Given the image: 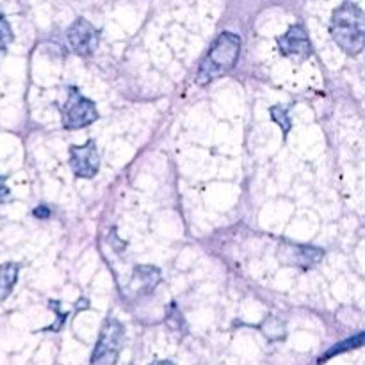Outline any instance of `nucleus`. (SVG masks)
<instances>
[{"label":"nucleus","mask_w":365,"mask_h":365,"mask_svg":"<svg viewBox=\"0 0 365 365\" xmlns=\"http://www.w3.org/2000/svg\"><path fill=\"white\" fill-rule=\"evenodd\" d=\"M11 41H13V31H11L6 18L0 14V53L7 48V45H9Z\"/></svg>","instance_id":"11"},{"label":"nucleus","mask_w":365,"mask_h":365,"mask_svg":"<svg viewBox=\"0 0 365 365\" xmlns=\"http://www.w3.org/2000/svg\"><path fill=\"white\" fill-rule=\"evenodd\" d=\"M18 278V266L13 262H7L0 266V299H6L13 291Z\"/></svg>","instance_id":"10"},{"label":"nucleus","mask_w":365,"mask_h":365,"mask_svg":"<svg viewBox=\"0 0 365 365\" xmlns=\"http://www.w3.org/2000/svg\"><path fill=\"white\" fill-rule=\"evenodd\" d=\"M278 48L287 57H307L312 52L310 38L307 29L302 24H296L285 32L282 38H278Z\"/></svg>","instance_id":"7"},{"label":"nucleus","mask_w":365,"mask_h":365,"mask_svg":"<svg viewBox=\"0 0 365 365\" xmlns=\"http://www.w3.org/2000/svg\"><path fill=\"white\" fill-rule=\"evenodd\" d=\"M125 330L116 319H107L100 331V339L96 342V348L93 351L91 364L93 365H114L118 355L123 346Z\"/></svg>","instance_id":"4"},{"label":"nucleus","mask_w":365,"mask_h":365,"mask_svg":"<svg viewBox=\"0 0 365 365\" xmlns=\"http://www.w3.org/2000/svg\"><path fill=\"white\" fill-rule=\"evenodd\" d=\"M66 38L71 50L82 57L91 56L100 41L98 31H96L95 25L89 24L86 18H77V20L70 25V29H68L66 32Z\"/></svg>","instance_id":"5"},{"label":"nucleus","mask_w":365,"mask_h":365,"mask_svg":"<svg viewBox=\"0 0 365 365\" xmlns=\"http://www.w3.org/2000/svg\"><path fill=\"white\" fill-rule=\"evenodd\" d=\"M271 116L274 118V121H277L278 125H280L282 128H284V134H287L289 128H291V120H289V114L287 110L284 109V107L277 106L271 109Z\"/></svg>","instance_id":"12"},{"label":"nucleus","mask_w":365,"mask_h":365,"mask_svg":"<svg viewBox=\"0 0 365 365\" xmlns=\"http://www.w3.org/2000/svg\"><path fill=\"white\" fill-rule=\"evenodd\" d=\"M9 196H11L9 187H7V185H6V182H4V178L0 177V205L7 202V200H9Z\"/></svg>","instance_id":"13"},{"label":"nucleus","mask_w":365,"mask_h":365,"mask_svg":"<svg viewBox=\"0 0 365 365\" xmlns=\"http://www.w3.org/2000/svg\"><path fill=\"white\" fill-rule=\"evenodd\" d=\"M160 273L153 266H138L132 278V287L138 292H150L159 284Z\"/></svg>","instance_id":"9"},{"label":"nucleus","mask_w":365,"mask_h":365,"mask_svg":"<svg viewBox=\"0 0 365 365\" xmlns=\"http://www.w3.org/2000/svg\"><path fill=\"white\" fill-rule=\"evenodd\" d=\"M34 216L36 217H48L50 216V210L46 207H36L34 209Z\"/></svg>","instance_id":"14"},{"label":"nucleus","mask_w":365,"mask_h":365,"mask_svg":"<svg viewBox=\"0 0 365 365\" xmlns=\"http://www.w3.org/2000/svg\"><path fill=\"white\" fill-rule=\"evenodd\" d=\"M330 32L334 41L349 56H359L365 43V20L359 6L344 2L331 16Z\"/></svg>","instance_id":"2"},{"label":"nucleus","mask_w":365,"mask_h":365,"mask_svg":"<svg viewBox=\"0 0 365 365\" xmlns=\"http://www.w3.org/2000/svg\"><path fill=\"white\" fill-rule=\"evenodd\" d=\"M241 52V38L232 32H223L212 43L196 73L198 84H209L234 70Z\"/></svg>","instance_id":"1"},{"label":"nucleus","mask_w":365,"mask_h":365,"mask_svg":"<svg viewBox=\"0 0 365 365\" xmlns=\"http://www.w3.org/2000/svg\"><path fill=\"white\" fill-rule=\"evenodd\" d=\"M63 127L68 130H77L98 120V110L93 100L86 98L77 88L68 89L66 103L63 107Z\"/></svg>","instance_id":"3"},{"label":"nucleus","mask_w":365,"mask_h":365,"mask_svg":"<svg viewBox=\"0 0 365 365\" xmlns=\"http://www.w3.org/2000/svg\"><path fill=\"white\" fill-rule=\"evenodd\" d=\"M70 166L73 170L75 177L78 178H93L98 173L100 155L93 139L81 146H71L70 148Z\"/></svg>","instance_id":"6"},{"label":"nucleus","mask_w":365,"mask_h":365,"mask_svg":"<svg viewBox=\"0 0 365 365\" xmlns=\"http://www.w3.org/2000/svg\"><path fill=\"white\" fill-rule=\"evenodd\" d=\"M150 365H175L173 362H170V360H159V362H153Z\"/></svg>","instance_id":"15"},{"label":"nucleus","mask_w":365,"mask_h":365,"mask_svg":"<svg viewBox=\"0 0 365 365\" xmlns=\"http://www.w3.org/2000/svg\"><path fill=\"white\" fill-rule=\"evenodd\" d=\"M323 250L314 248V246L287 245L285 248H282V257L285 259V262L294 264V266L302 267V269H310L312 266H316L323 259Z\"/></svg>","instance_id":"8"}]
</instances>
